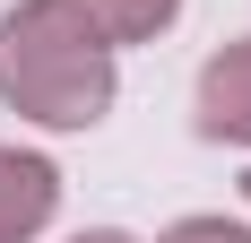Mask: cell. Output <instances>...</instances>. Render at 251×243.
<instances>
[{"instance_id":"obj_1","label":"cell","mask_w":251,"mask_h":243,"mask_svg":"<svg viewBox=\"0 0 251 243\" xmlns=\"http://www.w3.org/2000/svg\"><path fill=\"white\" fill-rule=\"evenodd\" d=\"M0 96L52 130H96L113 104V44L70 0H26L0 18Z\"/></svg>"},{"instance_id":"obj_2","label":"cell","mask_w":251,"mask_h":243,"mask_svg":"<svg viewBox=\"0 0 251 243\" xmlns=\"http://www.w3.org/2000/svg\"><path fill=\"white\" fill-rule=\"evenodd\" d=\"M52 209H61V174L44 156H26V148H0V243L44 235Z\"/></svg>"},{"instance_id":"obj_3","label":"cell","mask_w":251,"mask_h":243,"mask_svg":"<svg viewBox=\"0 0 251 243\" xmlns=\"http://www.w3.org/2000/svg\"><path fill=\"white\" fill-rule=\"evenodd\" d=\"M200 130L251 148V44H226V52L200 70Z\"/></svg>"},{"instance_id":"obj_4","label":"cell","mask_w":251,"mask_h":243,"mask_svg":"<svg viewBox=\"0 0 251 243\" xmlns=\"http://www.w3.org/2000/svg\"><path fill=\"white\" fill-rule=\"evenodd\" d=\"M70 9L96 26L104 44H148L156 26H174V9H182V0H70Z\"/></svg>"},{"instance_id":"obj_5","label":"cell","mask_w":251,"mask_h":243,"mask_svg":"<svg viewBox=\"0 0 251 243\" xmlns=\"http://www.w3.org/2000/svg\"><path fill=\"white\" fill-rule=\"evenodd\" d=\"M165 243H251V226H226V217H182Z\"/></svg>"},{"instance_id":"obj_6","label":"cell","mask_w":251,"mask_h":243,"mask_svg":"<svg viewBox=\"0 0 251 243\" xmlns=\"http://www.w3.org/2000/svg\"><path fill=\"white\" fill-rule=\"evenodd\" d=\"M78 243H130V235H78Z\"/></svg>"},{"instance_id":"obj_7","label":"cell","mask_w":251,"mask_h":243,"mask_svg":"<svg viewBox=\"0 0 251 243\" xmlns=\"http://www.w3.org/2000/svg\"><path fill=\"white\" fill-rule=\"evenodd\" d=\"M243 200H251V174H243Z\"/></svg>"}]
</instances>
